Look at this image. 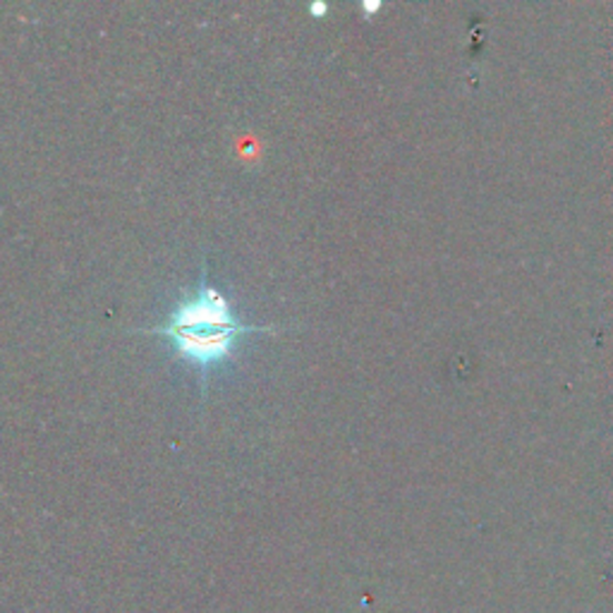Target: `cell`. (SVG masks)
Returning <instances> with one entry per match:
<instances>
[{"label":"cell","mask_w":613,"mask_h":613,"mask_svg":"<svg viewBox=\"0 0 613 613\" xmlns=\"http://www.w3.org/2000/svg\"><path fill=\"white\" fill-rule=\"evenodd\" d=\"M271 331V326L242 321L223 290L209 281V269L202 264L197 285L180 295L159 324L137 329L134 333L161 339L180 362H185L197 372L202 395L207 398L209 379L221 366L233 362L240 343L248 335Z\"/></svg>","instance_id":"1"},{"label":"cell","mask_w":613,"mask_h":613,"mask_svg":"<svg viewBox=\"0 0 613 613\" xmlns=\"http://www.w3.org/2000/svg\"><path fill=\"white\" fill-rule=\"evenodd\" d=\"M310 12L314 14V18H324V14L329 12V6H326V3H321V0H316V3L310 6Z\"/></svg>","instance_id":"2"},{"label":"cell","mask_w":613,"mask_h":613,"mask_svg":"<svg viewBox=\"0 0 613 613\" xmlns=\"http://www.w3.org/2000/svg\"><path fill=\"white\" fill-rule=\"evenodd\" d=\"M362 10H364L366 14H374V12H379V10H381V0H364V3H362Z\"/></svg>","instance_id":"3"}]
</instances>
